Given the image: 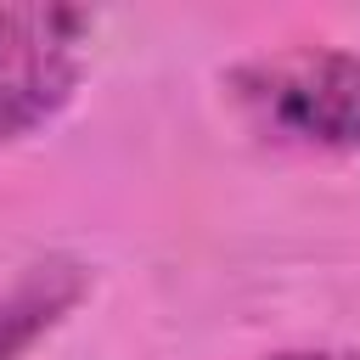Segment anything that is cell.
<instances>
[{"label": "cell", "mask_w": 360, "mask_h": 360, "mask_svg": "<svg viewBox=\"0 0 360 360\" xmlns=\"http://www.w3.org/2000/svg\"><path fill=\"white\" fill-rule=\"evenodd\" d=\"M231 90L242 112L276 141L360 152V56L349 51L298 45L253 56L231 73Z\"/></svg>", "instance_id": "6da1fadb"}, {"label": "cell", "mask_w": 360, "mask_h": 360, "mask_svg": "<svg viewBox=\"0 0 360 360\" xmlns=\"http://www.w3.org/2000/svg\"><path fill=\"white\" fill-rule=\"evenodd\" d=\"M84 28L73 6H0V141L39 129L73 96Z\"/></svg>", "instance_id": "7a4b0ae2"}, {"label": "cell", "mask_w": 360, "mask_h": 360, "mask_svg": "<svg viewBox=\"0 0 360 360\" xmlns=\"http://www.w3.org/2000/svg\"><path fill=\"white\" fill-rule=\"evenodd\" d=\"M68 298H73V287H56V276H45V281L34 276V281H22L17 292H6V298H0V360L17 354Z\"/></svg>", "instance_id": "3957f363"}, {"label": "cell", "mask_w": 360, "mask_h": 360, "mask_svg": "<svg viewBox=\"0 0 360 360\" xmlns=\"http://www.w3.org/2000/svg\"><path fill=\"white\" fill-rule=\"evenodd\" d=\"M276 360H360L349 349H298V354H276Z\"/></svg>", "instance_id": "277c9868"}]
</instances>
